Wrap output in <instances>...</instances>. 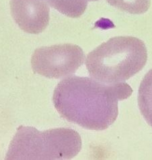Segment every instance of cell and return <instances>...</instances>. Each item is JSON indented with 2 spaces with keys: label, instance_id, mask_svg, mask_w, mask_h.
<instances>
[{
  "label": "cell",
  "instance_id": "cell-2",
  "mask_svg": "<svg viewBox=\"0 0 152 160\" xmlns=\"http://www.w3.org/2000/svg\"><path fill=\"white\" fill-rule=\"evenodd\" d=\"M148 60L144 42L133 36H117L88 54L85 66L92 78L106 84L124 82L143 69Z\"/></svg>",
  "mask_w": 152,
  "mask_h": 160
},
{
  "label": "cell",
  "instance_id": "cell-3",
  "mask_svg": "<svg viewBox=\"0 0 152 160\" xmlns=\"http://www.w3.org/2000/svg\"><path fill=\"white\" fill-rule=\"evenodd\" d=\"M79 133L70 128L39 131L20 126L9 143L8 160H65L77 156L82 149Z\"/></svg>",
  "mask_w": 152,
  "mask_h": 160
},
{
  "label": "cell",
  "instance_id": "cell-6",
  "mask_svg": "<svg viewBox=\"0 0 152 160\" xmlns=\"http://www.w3.org/2000/svg\"><path fill=\"white\" fill-rule=\"evenodd\" d=\"M138 105L141 115L152 128V68L145 75L140 84Z\"/></svg>",
  "mask_w": 152,
  "mask_h": 160
},
{
  "label": "cell",
  "instance_id": "cell-7",
  "mask_svg": "<svg viewBox=\"0 0 152 160\" xmlns=\"http://www.w3.org/2000/svg\"><path fill=\"white\" fill-rule=\"evenodd\" d=\"M99 0H45L49 6L69 18H78L82 16L89 2Z\"/></svg>",
  "mask_w": 152,
  "mask_h": 160
},
{
  "label": "cell",
  "instance_id": "cell-5",
  "mask_svg": "<svg viewBox=\"0 0 152 160\" xmlns=\"http://www.w3.org/2000/svg\"><path fill=\"white\" fill-rule=\"evenodd\" d=\"M10 10L16 24L28 34H39L49 24V8L45 0H11Z\"/></svg>",
  "mask_w": 152,
  "mask_h": 160
},
{
  "label": "cell",
  "instance_id": "cell-8",
  "mask_svg": "<svg viewBox=\"0 0 152 160\" xmlns=\"http://www.w3.org/2000/svg\"><path fill=\"white\" fill-rule=\"evenodd\" d=\"M111 6L131 14H143L148 12L151 0H106Z\"/></svg>",
  "mask_w": 152,
  "mask_h": 160
},
{
  "label": "cell",
  "instance_id": "cell-4",
  "mask_svg": "<svg viewBox=\"0 0 152 160\" xmlns=\"http://www.w3.org/2000/svg\"><path fill=\"white\" fill-rule=\"evenodd\" d=\"M85 60L82 48L78 45L63 44L37 48L31 58L33 71L49 78L72 76Z\"/></svg>",
  "mask_w": 152,
  "mask_h": 160
},
{
  "label": "cell",
  "instance_id": "cell-1",
  "mask_svg": "<svg viewBox=\"0 0 152 160\" xmlns=\"http://www.w3.org/2000/svg\"><path fill=\"white\" fill-rule=\"evenodd\" d=\"M132 93L125 82L106 84L92 78L70 77L57 85L53 102L65 120L85 129L102 131L116 121L118 101Z\"/></svg>",
  "mask_w": 152,
  "mask_h": 160
}]
</instances>
